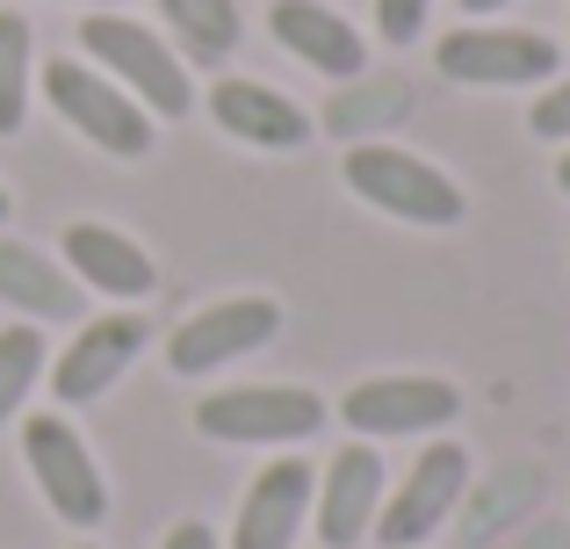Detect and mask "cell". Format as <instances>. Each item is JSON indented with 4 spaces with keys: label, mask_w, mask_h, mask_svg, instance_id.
<instances>
[{
    "label": "cell",
    "mask_w": 570,
    "mask_h": 549,
    "mask_svg": "<svg viewBox=\"0 0 570 549\" xmlns=\"http://www.w3.org/2000/svg\"><path fill=\"white\" fill-rule=\"evenodd\" d=\"M80 51L95 58L145 116H188L195 109V87H188L181 58H174L145 22H130V14H87L80 22Z\"/></svg>",
    "instance_id": "cell-1"
},
{
    "label": "cell",
    "mask_w": 570,
    "mask_h": 549,
    "mask_svg": "<svg viewBox=\"0 0 570 549\" xmlns=\"http://www.w3.org/2000/svg\"><path fill=\"white\" fill-rule=\"evenodd\" d=\"M325 427V398L304 383H238V391H209L195 405V434L232 441V449H296Z\"/></svg>",
    "instance_id": "cell-2"
},
{
    "label": "cell",
    "mask_w": 570,
    "mask_h": 549,
    "mask_svg": "<svg viewBox=\"0 0 570 549\" xmlns=\"http://www.w3.org/2000/svg\"><path fill=\"white\" fill-rule=\"evenodd\" d=\"M347 188L383 217H404V225H462V188L448 182L433 159L397 153V145H354L347 153Z\"/></svg>",
    "instance_id": "cell-3"
},
{
    "label": "cell",
    "mask_w": 570,
    "mask_h": 549,
    "mask_svg": "<svg viewBox=\"0 0 570 549\" xmlns=\"http://www.w3.org/2000/svg\"><path fill=\"white\" fill-rule=\"evenodd\" d=\"M43 95H51V109L66 116L87 145H101V153H116V159L153 153V116H145L109 72L80 66V58H51V66H43Z\"/></svg>",
    "instance_id": "cell-4"
},
{
    "label": "cell",
    "mask_w": 570,
    "mask_h": 549,
    "mask_svg": "<svg viewBox=\"0 0 570 549\" xmlns=\"http://www.w3.org/2000/svg\"><path fill=\"white\" fill-rule=\"evenodd\" d=\"M462 492H470V455H462V441H433L397 478V492H383V513H376L368 536L383 549H419L441 521H455Z\"/></svg>",
    "instance_id": "cell-5"
},
{
    "label": "cell",
    "mask_w": 570,
    "mask_h": 549,
    "mask_svg": "<svg viewBox=\"0 0 570 549\" xmlns=\"http://www.w3.org/2000/svg\"><path fill=\"white\" fill-rule=\"evenodd\" d=\"M22 463H29V478H37L43 507H51L58 521L95 528L101 513H109V484H101V463L87 455V441L72 434L58 412H37V420H22Z\"/></svg>",
    "instance_id": "cell-6"
},
{
    "label": "cell",
    "mask_w": 570,
    "mask_h": 549,
    "mask_svg": "<svg viewBox=\"0 0 570 549\" xmlns=\"http://www.w3.org/2000/svg\"><path fill=\"white\" fill-rule=\"evenodd\" d=\"M282 333V304L275 296H224V304L195 311L181 333L167 340L174 376H209V369L238 362V354H261Z\"/></svg>",
    "instance_id": "cell-7"
},
{
    "label": "cell",
    "mask_w": 570,
    "mask_h": 549,
    "mask_svg": "<svg viewBox=\"0 0 570 549\" xmlns=\"http://www.w3.org/2000/svg\"><path fill=\"white\" fill-rule=\"evenodd\" d=\"M441 72L462 87H534L557 80V43L534 37V29H448L441 37Z\"/></svg>",
    "instance_id": "cell-8"
},
{
    "label": "cell",
    "mask_w": 570,
    "mask_h": 549,
    "mask_svg": "<svg viewBox=\"0 0 570 549\" xmlns=\"http://www.w3.org/2000/svg\"><path fill=\"white\" fill-rule=\"evenodd\" d=\"M462 398L455 383L441 376H368L347 391V405H340V420L354 427V434L383 441V434H433V427H455Z\"/></svg>",
    "instance_id": "cell-9"
},
{
    "label": "cell",
    "mask_w": 570,
    "mask_h": 549,
    "mask_svg": "<svg viewBox=\"0 0 570 549\" xmlns=\"http://www.w3.org/2000/svg\"><path fill=\"white\" fill-rule=\"evenodd\" d=\"M383 492H390V478H383V455L368 449V441H347V449L325 463V478H318V542L325 549H354V542H368V528H376V513H383Z\"/></svg>",
    "instance_id": "cell-10"
},
{
    "label": "cell",
    "mask_w": 570,
    "mask_h": 549,
    "mask_svg": "<svg viewBox=\"0 0 570 549\" xmlns=\"http://www.w3.org/2000/svg\"><path fill=\"white\" fill-rule=\"evenodd\" d=\"M311 492H318V470L311 463H296V455L267 463L246 484V507L232 521V549H289L296 528L311 521Z\"/></svg>",
    "instance_id": "cell-11"
},
{
    "label": "cell",
    "mask_w": 570,
    "mask_h": 549,
    "mask_svg": "<svg viewBox=\"0 0 570 549\" xmlns=\"http://www.w3.org/2000/svg\"><path fill=\"white\" fill-rule=\"evenodd\" d=\"M138 347H145V318H130V311L87 318L80 340H72V347L58 354V369H51L58 405H87V398H101L130 362H138Z\"/></svg>",
    "instance_id": "cell-12"
},
{
    "label": "cell",
    "mask_w": 570,
    "mask_h": 549,
    "mask_svg": "<svg viewBox=\"0 0 570 549\" xmlns=\"http://www.w3.org/2000/svg\"><path fill=\"white\" fill-rule=\"evenodd\" d=\"M267 29H275L282 51H296L311 72H325V80H362V66H368L362 29H354L347 14H333L325 0H275V8H267Z\"/></svg>",
    "instance_id": "cell-13"
},
{
    "label": "cell",
    "mask_w": 570,
    "mask_h": 549,
    "mask_svg": "<svg viewBox=\"0 0 570 549\" xmlns=\"http://www.w3.org/2000/svg\"><path fill=\"white\" fill-rule=\"evenodd\" d=\"M66 275L80 282V290H101V296H153V254H145L130 232L116 225H95V217H80V225H66Z\"/></svg>",
    "instance_id": "cell-14"
},
{
    "label": "cell",
    "mask_w": 570,
    "mask_h": 549,
    "mask_svg": "<svg viewBox=\"0 0 570 549\" xmlns=\"http://www.w3.org/2000/svg\"><path fill=\"white\" fill-rule=\"evenodd\" d=\"M209 116H217V130L261 145V153H296V145H311V116L296 109L289 95L261 87V80H217L209 87Z\"/></svg>",
    "instance_id": "cell-15"
},
{
    "label": "cell",
    "mask_w": 570,
    "mask_h": 549,
    "mask_svg": "<svg viewBox=\"0 0 570 549\" xmlns=\"http://www.w3.org/2000/svg\"><path fill=\"white\" fill-rule=\"evenodd\" d=\"M542 492H549L542 463H499L484 484H476V492H462V542H470V549L505 542L520 521H534Z\"/></svg>",
    "instance_id": "cell-16"
},
{
    "label": "cell",
    "mask_w": 570,
    "mask_h": 549,
    "mask_svg": "<svg viewBox=\"0 0 570 549\" xmlns=\"http://www.w3.org/2000/svg\"><path fill=\"white\" fill-rule=\"evenodd\" d=\"M0 304L66 325V318H80L87 296H80V282L58 268L51 254H37V246H22V239H0Z\"/></svg>",
    "instance_id": "cell-17"
},
{
    "label": "cell",
    "mask_w": 570,
    "mask_h": 549,
    "mask_svg": "<svg viewBox=\"0 0 570 549\" xmlns=\"http://www.w3.org/2000/svg\"><path fill=\"white\" fill-rule=\"evenodd\" d=\"M404 109H412V87L404 80H340V95L325 101V116L318 124L333 130V138H376V130L390 124H404Z\"/></svg>",
    "instance_id": "cell-18"
},
{
    "label": "cell",
    "mask_w": 570,
    "mask_h": 549,
    "mask_svg": "<svg viewBox=\"0 0 570 549\" xmlns=\"http://www.w3.org/2000/svg\"><path fill=\"white\" fill-rule=\"evenodd\" d=\"M167 22L181 29V43L195 58H232L238 51V8L232 0H159Z\"/></svg>",
    "instance_id": "cell-19"
},
{
    "label": "cell",
    "mask_w": 570,
    "mask_h": 549,
    "mask_svg": "<svg viewBox=\"0 0 570 549\" xmlns=\"http://www.w3.org/2000/svg\"><path fill=\"white\" fill-rule=\"evenodd\" d=\"M37 376H43V333L37 325H0V420L22 412Z\"/></svg>",
    "instance_id": "cell-20"
},
{
    "label": "cell",
    "mask_w": 570,
    "mask_h": 549,
    "mask_svg": "<svg viewBox=\"0 0 570 549\" xmlns=\"http://www.w3.org/2000/svg\"><path fill=\"white\" fill-rule=\"evenodd\" d=\"M29 116V22L0 14V138H14Z\"/></svg>",
    "instance_id": "cell-21"
},
{
    "label": "cell",
    "mask_w": 570,
    "mask_h": 549,
    "mask_svg": "<svg viewBox=\"0 0 570 549\" xmlns=\"http://www.w3.org/2000/svg\"><path fill=\"white\" fill-rule=\"evenodd\" d=\"M534 138H557V145H570V80H557L542 101H534Z\"/></svg>",
    "instance_id": "cell-22"
},
{
    "label": "cell",
    "mask_w": 570,
    "mask_h": 549,
    "mask_svg": "<svg viewBox=\"0 0 570 549\" xmlns=\"http://www.w3.org/2000/svg\"><path fill=\"white\" fill-rule=\"evenodd\" d=\"M376 29L390 43H412L426 29V0H376Z\"/></svg>",
    "instance_id": "cell-23"
},
{
    "label": "cell",
    "mask_w": 570,
    "mask_h": 549,
    "mask_svg": "<svg viewBox=\"0 0 570 549\" xmlns=\"http://www.w3.org/2000/svg\"><path fill=\"white\" fill-rule=\"evenodd\" d=\"M491 549H570V521H520L505 542H491Z\"/></svg>",
    "instance_id": "cell-24"
},
{
    "label": "cell",
    "mask_w": 570,
    "mask_h": 549,
    "mask_svg": "<svg viewBox=\"0 0 570 549\" xmlns=\"http://www.w3.org/2000/svg\"><path fill=\"white\" fill-rule=\"evenodd\" d=\"M159 549H217V536H209V521H181V528H167Z\"/></svg>",
    "instance_id": "cell-25"
},
{
    "label": "cell",
    "mask_w": 570,
    "mask_h": 549,
    "mask_svg": "<svg viewBox=\"0 0 570 549\" xmlns=\"http://www.w3.org/2000/svg\"><path fill=\"white\" fill-rule=\"evenodd\" d=\"M470 14H491V8H513V0H462Z\"/></svg>",
    "instance_id": "cell-26"
},
{
    "label": "cell",
    "mask_w": 570,
    "mask_h": 549,
    "mask_svg": "<svg viewBox=\"0 0 570 549\" xmlns=\"http://www.w3.org/2000/svg\"><path fill=\"white\" fill-rule=\"evenodd\" d=\"M557 188H563V196H570V153L557 159Z\"/></svg>",
    "instance_id": "cell-27"
},
{
    "label": "cell",
    "mask_w": 570,
    "mask_h": 549,
    "mask_svg": "<svg viewBox=\"0 0 570 549\" xmlns=\"http://www.w3.org/2000/svg\"><path fill=\"white\" fill-rule=\"evenodd\" d=\"M0 225H8V188H0Z\"/></svg>",
    "instance_id": "cell-28"
},
{
    "label": "cell",
    "mask_w": 570,
    "mask_h": 549,
    "mask_svg": "<svg viewBox=\"0 0 570 549\" xmlns=\"http://www.w3.org/2000/svg\"><path fill=\"white\" fill-rule=\"evenodd\" d=\"M80 549H95V542H80Z\"/></svg>",
    "instance_id": "cell-29"
}]
</instances>
